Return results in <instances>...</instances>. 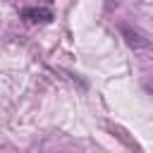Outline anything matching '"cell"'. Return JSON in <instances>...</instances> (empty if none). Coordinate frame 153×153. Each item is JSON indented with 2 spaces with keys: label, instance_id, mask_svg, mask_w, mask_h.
I'll return each instance as SVG.
<instances>
[{
  "label": "cell",
  "instance_id": "obj_1",
  "mask_svg": "<svg viewBox=\"0 0 153 153\" xmlns=\"http://www.w3.org/2000/svg\"><path fill=\"white\" fill-rule=\"evenodd\" d=\"M122 36H124V41H127V45H129V48H146V45H148L146 36H143L141 31H136V29L127 26V24H122Z\"/></svg>",
  "mask_w": 153,
  "mask_h": 153
},
{
  "label": "cell",
  "instance_id": "obj_2",
  "mask_svg": "<svg viewBox=\"0 0 153 153\" xmlns=\"http://www.w3.org/2000/svg\"><path fill=\"white\" fill-rule=\"evenodd\" d=\"M22 19H26V22H50L53 12L48 7H24L22 10Z\"/></svg>",
  "mask_w": 153,
  "mask_h": 153
}]
</instances>
